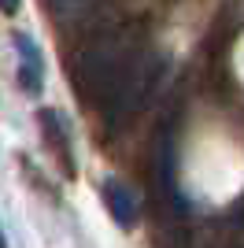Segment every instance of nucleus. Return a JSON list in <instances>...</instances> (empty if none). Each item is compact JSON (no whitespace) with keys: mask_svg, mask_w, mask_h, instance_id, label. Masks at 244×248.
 <instances>
[{"mask_svg":"<svg viewBox=\"0 0 244 248\" xmlns=\"http://www.w3.org/2000/svg\"><path fill=\"white\" fill-rule=\"evenodd\" d=\"M0 245H4V233H0Z\"/></svg>","mask_w":244,"mask_h":248,"instance_id":"obj_6","label":"nucleus"},{"mask_svg":"<svg viewBox=\"0 0 244 248\" xmlns=\"http://www.w3.org/2000/svg\"><path fill=\"white\" fill-rule=\"evenodd\" d=\"M48 4L60 26H78V30H100L104 26L107 0H48Z\"/></svg>","mask_w":244,"mask_h":248,"instance_id":"obj_2","label":"nucleus"},{"mask_svg":"<svg viewBox=\"0 0 244 248\" xmlns=\"http://www.w3.org/2000/svg\"><path fill=\"white\" fill-rule=\"evenodd\" d=\"M0 11H4V15H15V11H19V0H0Z\"/></svg>","mask_w":244,"mask_h":248,"instance_id":"obj_5","label":"nucleus"},{"mask_svg":"<svg viewBox=\"0 0 244 248\" xmlns=\"http://www.w3.org/2000/svg\"><path fill=\"white\" fill-rule=\"evenodd\" d=\"M15 52H19V82L26 93H41V85H45V60H41V48L33 45V37H26V33H19L15 37Z\"/></svg>","mask_w":244,"mask_h":248,"instance_id":"obj_3","label":"nucleus"},{"mask_svg":"<svg viewBox=\"0 0 244 248\" xmlns=\"http://www.w3.org/2000/svg\"><path fill=\"white\" fill-rule=\"evenodd\" d=\"M104 204L107 211L115 215L119 226H133V218H137V193L130 186H122V182H104Z\"/></svg>","mask_w":244,"mask_h":248,"instance_id":"obj_4","label":"nucleus"},{"mask_svg":"<svg viewBox=\"0 0 244 248\" xmlns=\"http://www.w3.org/2000/svg\"><path fill=\"white\" fill-rule=\"evenodd\" d=\"M163 56L137 37L133 26H100L74 63V85L89 104L104 108L107 130H122L152 96L163 74Z\"/></svg>","mask_w":244,"mask_h":248,"instance_id":"obj_1","label":"nucleus"}]
</instances>
